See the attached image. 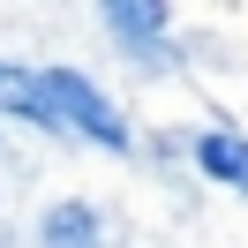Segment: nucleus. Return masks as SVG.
<instances>
[{
	"label": "nucleus",
	"mask_w": 248,
	"mask_h": 248,
	"mask_svg": "<svg viewBox=\"0 0 248 248\" xmlns=\"http://www.w3.org/2000/svg\"><path fill=\"white\" fill-rule=\"evenodd\" d=\"M196 166L211 173V181H226V188H241V196H248V136H233V128L196 136Z\"/></svg>",
	"instance_id": "nucleus-4"
},
{
	"label": "nucleus",
	"mask_w": 248,
	"mask_h": 248,
	"mask_svg": "<svg viewBox=\"0 0 248 248\" xmlns=\"http://www.w3.org/2000/svg\"><path fill=\"white\" fill-rule=\"evenodd\" d=\"M38 241H46V248H106V233H98L91 203H53L46 226H38Z\"/></svg>",
	"instance_id": "nucleus-5"
},
{
	"label": "nucleus",
	"mask_w": 248,
	"mask_h": 248,
	"mask_svg": "<svg viewBox=\"0 0 248 248\" xmlns=\"http://www.w3.org/2000/svg\"><path fill=\"white\" fill-rule=\"evenodd\" d=\"M46 98H53V121H61V136H91L106 143V151H128V121L113 113V98L98 91L91 76H76V68H46Z\"/></svg>",
	"instance_id": "nucleus-1"
},
{
	"label": "nucleus",
	"mask_w": 248,
	"mask_h": 248,
	"mask_svg": "<svg viewBox=\"0 0 248 248\" xmlns=\"http://www.w3.org/2000/svg\"><path fill=\"white\" fill-rule=\"evenodd\" d=\"M0 248H8V241H0Z\"/></svg>",
	"instance_id": "nucleus-6"
},
{
	"label": "nucleus",
	"mask_w": 248,
	"mask_h": 248,
	"mask_svg": "<svg viewBox=\"0 0 248 248\" xmlns=\"http://www.w3.org/2000/svg\"><path fill=\"white\" fill-rule=\"evenodd\" d=\"M0 113H16V121H31V128H46V136H61V121H53V98H46V83H38V68L0 61Z\"/></svg>",
	"instance_id": "nucleus-3"
},
{
	"label": "nucleus",
	"mask_w": 248,
	"mask_h": 248,
	"mask_svg": "<svg viewBox=\"0 0 248 248\" xmlns=\"http://www.w3.org/2000/svg\"><path fill=\"white\" fill-rule=\"evenodd\" d=\"M98 16H106V31L128 53H158L166 46V0H98Z\"/></svg>",
	"instance_id": "nucleus-2"
}]
</instances>
